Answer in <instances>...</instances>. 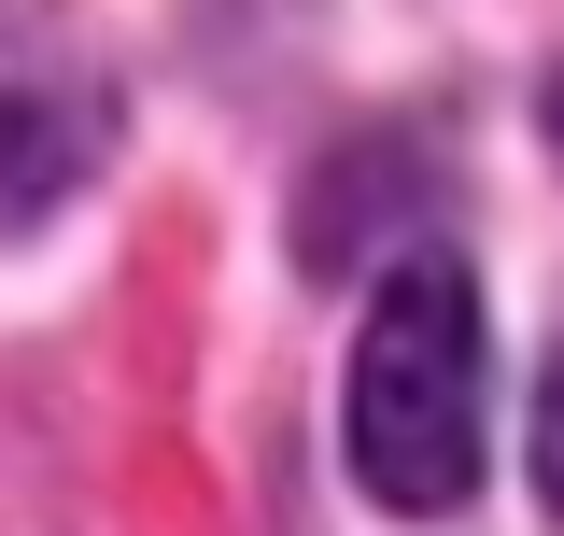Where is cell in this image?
Listing matches in <instances>:
<instances>
[{
  "mask_svg": "<svg viewBox=\"0 0 564 536\" xmlns=\"http://www.w3.org/2000/svg\"><path fill=\"white\" fill-rule=\"evenodd\" d=\"M536 494L564 508V353H551V382H536Z\"/></svg>",
  "mask_w": 564,
  "mask_h": 536,
  "instance_id": "cell-3",
  "label": "cell"
},
{
  "mask_svg": "<svg viewBox=\"0 0 564 536\" xmlns=\"http://www.w3.org/2000/svg\"><path fill=\"white\" fill-rule=\"evenodd\" d=\"M352 480L381 508H466L480 494V282L466 255H395V282L367 297L352 339Z\"/></svg>",
  "mask_w": 564,
  "mask_h": 536,
  "instance_id": "cell-1",
  "label": "cell"
},
{
  "mask_svg": "<svg viewBox=\"0 0 564 536\" xmlns=\"http://www.w3.org/2000/svg\"><path fill=\"white\" fill-rule=\"evenodd\" d=\"M551 141H564V85H551Z\"/></svg>",
  "mask_w": 564,
  "mask_h": 536,
  "instance_id": "cell-4",
  "label": "cell"
},
{
  "mask_svg": "<svg viewBox=\"0 0 564 536\" xmlns=\"http://www.w3.org/2000/svg\"><path fill=\"white\" fill-rule=\"evenodd\" d=\"M113 156V71L43 14H0V240L99 184Z\"/></svg>",
  "mask_w": 564,
  "mask_h": 536,
  "instance_id": "cell-2",
  "label": "cell"
}]
</instances>
